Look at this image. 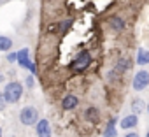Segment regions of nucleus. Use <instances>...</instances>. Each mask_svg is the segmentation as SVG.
<instances>
[{
  "label": "nucleus",
  "instance_id": "1",
  "mask_svg": "<svg viewBox=\"0 0 149 137\" xmlns=\"http://www.w3.org/2000/svg\"><path fill=\"white\" fill-rule=\"evenodd\" d=\"M21 95H23V85H21V83L11 81V83L6 85V88H4V97H6V100H7L9 104H16V102L21 99Z\"/></svg>",
  "mask_w": 149,
  "mask_h": 137
},
{
  "label": "nucleus",
  "instance_id": "2",
  "mask_svg": "<svg viewBox=\"0 0 149 137\" xmlns=\"http://www.w3.org/2000/svg\"><path fill=\"white\" fill-rule=\"evenodd\" d=\"M90 63H91V55H90V51H79V55L70 62L68 67L72 68L74 72H83V71H86V68L90 67Z\"/></svg>",
  "mask_w": 149,
  "mask_h": 137
},
{
  "label": "nucleus",
  "instance_id": "3",
  "mask_svg": "<svg viewBox=\"0 0 149 137\" xmlns=\"http://www.w3.org/2000/svg\"><path fill=\"white\" fill-rule=\"evenodd\" d=\"M19 121H21L23 125H26V127L35 125V123L39 121V113H37V109H35L33 106L23 107V109L19 111Z\"/></svg>",
  "mask_w": 149,
  "mask_h": 137
},
{
  "label": "nucleus",
  "instance_id": "4",
  "mask_svg": "<svg viewBox=\"0 0 149 137\" xmlns=\"http://www.w3.org/2000/svg\"><path fill=\"white\" fill-rule=\"evenodd\" d=\"M133 90L135 92H142L149 86V72L147 71H139L133 78V83H132Z\"/></svg>",
  "mask_w": 149,
  "mask_h": 137
},
{
  "label": "nucleus",
  "instance_id": "5",
  "mask_svg": "<svg viewBox=\"0 0 149 137\" xmlns=\"http://www.w3.org/2000/svg\"><path fill=\"white\" fill-rule=\"evenodd\" d=\"M35 132L37 137H51V125L47 120H39L35 123Z\"/></svg>",
  "mask_w": 149,
  "mask_h": 137
},
{
  "label": "nucleus",
  "instance_id": "6",
  "mask_svg": "<svg viewBox=\"0 0 149 137\" xmlns=\"http://www.w3.org/2000/svg\"><path fill=\"white\" fill-rule=\"evenodd\" d=\"M137 123H139V114L132 113V114L125 116V118L119 121V127H121L123 130H130V128H135V127H137Z\"/></svg>",
  "mask_w": 149,
  "mask_h": 137
},
{
  "label": "nucleus",
  "instance_id": "7",
  "mask_svg": "<svg viewBox=\"0 0 149 137\" xmlns=\"http://www.w3.org/2000/svg\"><path fill=\"white\" fill-rule=\"evenodd\" d=\"M77 106H79V99L76 95H72V93H68V95H65L61 99V107L65 111H72V109H76Z\"/></svg>",
  "mask_w": 149,
  "mask_h": 137
},
{
  "label": "nucleus",
  "instance_id": "8",
  "mask_svg": "<svg viewBox=\"0 0 149 137\" xmlns=\"http://www.w3.org/2000/svg\"><path fill=\"white\" fill-rule=\"evenodd\" d=\"M107 25H109V28L114 30V32H121V30H125V27H126V23H125V20H123L121 16H111V18L107 20Z\"/></svg>",
  "mask_w": 149,
  "mask_h": 137
},
{
  "label": "nucleus",
  "instance_id": "9",
  "mask_svg": "<svg viewBox=\"0 0 149 137\" xmlns=\"http://www.w3.org/2000/svg\"><path fill=\"white\" fill-rule=\"evenodd\" d=\"M84 118H86V121L97 125V123H100V111H98L95 106H90V107H86V111H84Z\"/></svg>",
  "mask_w": 149,
  "mask_h": 137
},
{
  "label": "nucleus",
  "instance_id": "10",
  "mask_svg": "<svg viewBox=\"0 0 149 137\" xmlns=\"http://www.w3.org/2000/svg\"><path fill=\"white\" fill-rule=\"evenodd\" d=\"M114 68H116V71H118L119 74H125L126 71H130V68H132V62H130L128 58H119Z\"/></svg>",
  "mask_w": 149,
  "mask_h": 137
},
{
  "label": "nucleus",
  "instance_id": "11",
  "mask_svg": "<svg viewBox=\"0 0 149 137\" xmlns=\"http://www.w3.org/2000/svg\"><path fill=\"white\" fill-rule=\"evenodd\" d=\"M144 109H146V102H144L142 99H133V100H132V113L140 114Z\"/></svg>",
  "mask_w": 149,
  "mask_h": 137
},
{
  "label": "nucleus",
  "instance_id": "12",
  "mask_svg": "<svg viewBox=\"0 0 149 137\" xmlns=\"http://www.w3.org/2000/svg\"><path fill=\"white\" fill-rule=\"evenodd\" d=\"M137 65H146V63H149V51H146V49H139V53H137Z\"/></svg>",
  "mask_w": 149,
  "mask_h": 137
},
{
  "label": "nucleus",
  "instance_id": "13",
  "mask_svg": "<svg viewBox=\"0 0 149 137\" xmlns=\"http://www.w3.org/2000/svg\"><path fill=\"white\" fill-rule=\"evenodd\" d=\"M118 135V130H116V120H111L105 132H104V137H116Z\"/></svg>",
  "mask_w": 149,
  "mask_h": 137
},
{
  "label": "nucleus",
  "instance_id": "14",
  "mask_svg": "<svg viewBox=\"0 0 149 137\" xmlns=\"http://www.w3.org/2000/svg\"><path fill=\"white\" fill-rule=\"evenodd\" d=\"M11 48H13V41L9 37L0 35V51H9Z\"/></svg>",
  "mask_w": 149,
  "mask_h": 137
},
{
  "label": "nucleus",
  "instance_id": "15",
  "mask_svg": "<svg viewBox=\"0 0 149 137\" xmlns=\"http://www.w3.org/2000/svg\"><path fill=\"white\" fill-rule=\"evenodd\" d=\"M70 27H72V20H63V21H60V23H58V30H60L61 34H65Z\"/></svg>",
  "mask_w": 149,
  "mask_h": 137
},
{
  "label": "nucleus",
  "instance_id": "16",
  "mask_svg": "<svg viewBox=\"0 0 149 137\" xmlns=\"http://www.w3.org/2000/svg\"><path fill=\"white\" fill-rule=\"evenodd\" d=\"M107 78H109L111 81H118V79L121 78V74L116 71V68H112V71H109V72H107Z\"/></svg>",
  "mask_w": 149,
  "mask_h": 137
},
{
  "label": "nucleus",
  "instance_id": "17",
  "mask_svg": "<svg viewBox=\"0 0 149 137\" xmlns=\"http://www.w3.org/2000/svg\"><path fill=\"white\" fill-rule=\"evenodd\" d=\"M25 83H26V86H28V88H33V86H35V81H33V74L26 76V78H25Z\"/></svg>",
  "mask_w": 149,
  "mask_h": 137
},
{
  "label": "nucleus",
  "instance_id": "18",
  "mask_svg": "<svg viewBox=\"0 0 149 137\" xmlns=\"http://www.w3.org/2000/svg\"><path fill=\"white\" fill-rule=\"evenodd\" d=\"M47 32H49V34H56V32H58V23L47 25Z\"/></svg>",
  "mask_w": 149,
  "mask_h": 137
},
{
  "label": "nucleus",
  "instance_id": "19",
  "mask_svg": "<svg viewBox=\"0 0 149 137\" xmlns=\"http://www.w3.org/2000/svg\"><path fill=\"white\" fill-rule=\"evenodd\" d=\"M6 104H7V100H6L4 93H0V111H4V109H6Z\"/></svg>",
  "mask_w": 149,
  "mask_h": 137
},
{
  "label": "nucleus",
  "instance_id": "20",
  "mask_svg": "<svg viewBox=\"0 0 149 137\" xmlns=\"http://www.w3.org/2000/svg\"><path fill=\"white\" fill-rule=\"evenodd\" d=\"M7 60L9 62H18V53H9L7 55Z\"/></svg>",
  "mask_w": 149,
  "mask_h": 137
},
{
  "label": "nucleus",
  "instance_id": "21",
  "mask_svg": "<svg viewBox=\"0 0 149 137\" xmlns=\"http://www.w3.org/2000/svg\"><path fill=\"white\" fill-rule=\"evenodd\" d=\"M125 137H140V135H139L137 132H128V134H126Z\"/></svg>",
  "mask_w": 149,
  "mask_h": 137
},
{
  "label": "nucleus",
  "instance_id": "22",
  "mask_svg": "<svg viewBox=\"0 0 149 137\" xmlns=\"http://www.w3.org/2000/svg\"><path fill=\"white\" fill-rule=\"evenodd\" d=\"M2 81H4V74H2V72H0V83H2Z\"/></svg>",
  "mask_w": 149,
  "mask_h": 137
},
{
  "label": "nucleus",
  "instance_id": "23",
  "mask_svg": "<svg viewBox=\"0 0 149 137\" xmlns=\"http://www.w3.org/2000/svg\"><path fill=\"white\" fill-rule=\"evenodd\" d=\"M147 114H149V104H147Z\"/></svg>",
  "mask_w": 149,
  "mask_h": 137
},
{
  "label": "nucleus",
  "instance_id": "24",
  "mask_svg": "<svg viewBox=\"0 0 149 137\" xmlns=\"http://www.w3.org/2000/svg\"><path fill=\"white\" fill-rule=\"evenodd\" d=\"M146 137H149V130H147V134H146Z\"/></svg>",
  "mask_w": 149,
  "mask_h": 137
},
{
  "label": "nucleus",
  "instance_id": "25",
  "mask_svg": "<svg viewBox=\"0 0 149 137\" xmlns=\"http://www.w3.org/2000/svg\"><path fill=\"white\" fill-rule=\"evenodd\" d=\"M0 137H2V130H0Z\"/></svg>",
  "mask_w": 149,
  "mask_h": 137
}]
</instances>
